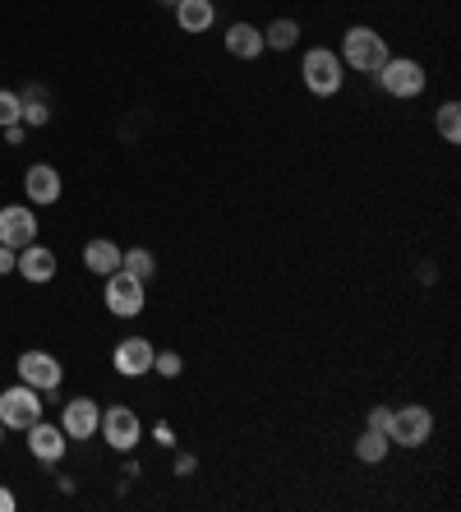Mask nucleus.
<instances>
[{
  "instance_id": "obj_1",
  "label": "nucleus",
  "mask_w": 461,
  "mask_h": 512,
  "mask_svg": "<svg viewBox=\"0 0 461 512\" xmlns=\"http://www.w3.org/2000/svg\"><path fill=\"white\" fill-rule=\"evenodd\" d=\"M342 65L346 70H355V74H379L383 70V60L392 56L388 51V37L379 33V28H369V24H355V28H346V37H342Z\"/></svg>"
},
{
  "instance_id": "obj_2",
  "label": "nucleus",
  "mask_w": 461,
  "mask_h": 512,
  "mask_svg": "<svg viewBox=\"0 0 461 512\" xmlns=\"http://www.w3.org/2000/svg\"><path fill=\"white\" fill-rule=\"evenodd\" d=\"M300 79H305V88L314 97H337L346 84V65L337 51L328 47H309L305 56H300Z\"/></svg>"
},
{
  "instance_id": "obj_3",
  "label": "nucleus",
  "mask_w": 461,
  "mask_h": 512,
  "mask_svg": "<svg viewBox=\"0 0 461 512\" xmlns=\"http://www.w3.org/2000/svg\"><path fill=\"white\" fill-rule=\"evenodd\" d=\"M374 79H379V88L388 97H397V102L420 97V93H425V84H429L425 65H420V60H411V56H388V60H383V70L374 74Z\"/></svg>"
},
{
  "instance_id": "obj_4",
  "label": "nucleus",
  "mask_w": 461,
  "mask_h": 512,
  "mask_svg": "<svg viewBox=\"0 0 461 512\" xmlns=\"http://www.w3.org/2000/svg\"><path fill=\"white\" fill-rule=\"evenodd\" d=\"M429 434H434V411L429 406H420V402L392 406V416H388L392 448H420V443H429Z\"/></svg>"
},
{
  "instance_id": "obj_5",
  "label": "nucleus",
  "mask_w": 461,
  "mask_h": 512,
  "mask_svg": "<svg viewBox=\"0 0 461 512\" xmlns=\"http://www.w3.org/2000/svg\"><path fill=\"white\" fill-rule=\"evenodd\" d=\"M143 286L134 273H125V268H116V273L107 277V291H102V300H107V310L116 314V319H139L143 305H148V296H143Z\"/></svg>"
},
{
  "instance_id": "obj_6",
  "label": "nucleus",
  "mask_w": 461,
  "mask_h": 512,
  "mask_svg": "<svg viewBox=\"0 0 461 512\" xmlns=\"http://www.w3.org/2000/svg\"><path fill=\"white\" fill-rule=\"evenodd\" d=\"M97 429H102V439H107L116 453H134V448L143 443V420H139L134 406H107Z\"/></svg>"
},
{
  "instance_id": "obj_7",
  "label": "nucleus",
  "mask_w": 461,
  "mask_h": 512,
  "mask_svg": "<svg viewBox=\"0 0 461 512\" xmlns=\"http://www.w3.org/2000/svg\"><path fill=\"white\" fill-rule=\"evenodd\" d=\"M0 420H5V429L37 425V420H42V393H37V388H28V383L5 388V393H0Z\"/></svg>"
},
{
  "instance_id": "obj_8",
  "label": "nucleus",
  "mask_w": 461,
  "mask_h": 512,
  "mask_svg": "<svg viewBox=\"0 0 461 512\" xmlns=\"http://www.w3.org/2000/svg\"><path fill=\"white\" fill-rule=\"evenodd\" d=\"M14 370H19V383H28L37 393H51V388H60V379H65V370H60V360L51 356V351H24Z\"/></svg>"
},
{
  "instance_id": "obj_9",
  "label": "nucleus",
  "mask_w": 461,
  "mask_h": 512,
  "mask_svg": "<svg viewBox=\"0 0 461 512\" xmlns=\"http://www.w3.org/2000/svg\"><path fill=\"white\" fill-rule=\"evenodd\" d=\"M153 356H157V346L148 342V337H125V342H116V351H111V365H116V374H125V379H143V374H153Z\"/></svg>"
},
{
  "instance_id": "obj_10",
  "label": "nucleus",
  "mask_w": 461,
  "mask_h": 512,
  "mask_svg": "<svg viewBox=\"0 0 461 512\" xmlns=\"http://www.w3.org/2000/svg\"><path fill=\"white\" fill-rule=\"evenodd\" d=\"M37 240V217L28 203H5L0 208V245H10V250H24Z\"/></svg>"
},
{
  "instance_id": "obj_11",
  "label": "nucleus",
  "mask_w": 461,
  "mask_h": 512,
  "mask_svg": "<svg viewBox=\"0 0 461 512\" xmlns=\"http://www.w3.org/2000/svg\"><path fill=\"white\" fill-rule=\"evenodd\" d=\"M97 425H102V406H97L93 397H74V402H65V411H60V429H65V439H74V443L93 439Z\"/></svg>"
},
{
  "instance_id": "obj_12",
  "label": "nucleus",
  "mask_w": 461,
  "mask_h": 512,
  "mask_svg": "<svg viewBox=\"0 0 461 512\" xmlns=\"http://www.w3.org/2000/svg\"><path fill=\"white\" fill-rule=\"evenodd\" d=\"M60 190H65V185H60V171L51 167V162H33V167L24 171L28 203H42V208H47V203H60Z\"/></svg>"
},
{
  "instance_id": "obj_13",
  "label": "nucleus",
  "mask_w": 461,
  "mask_h": 512,
  "mask_svg": "<svg viewBox=\"0 0 461 512\" xmlns=\"http://www.w3.org/2000/svg\"><path fill=\"white\" fill-rule=\"evenodd\" d=\"M24 434H28V453H33L37 462L56 466L60 457H65V429H60V425H47V420H37V425H28Z\"/></svg>"
},
{
  "instance_id": "obj_14",
  "label": "nucleus",
  "mask_w": 461,
  "mask_h": 512,
  "mask_svg": "<svg viewBox=\"0 0 461 512\" xmlns=\"http://www.w3.org/2000/svg\"><path fill=\"white\" fill-rule=\"evenodd\" d=\"M14 273L24 277V282H33V286H42V282H51L56 277V254L47 250V245H24L19 250V263H14Z\"/></svg>"
},
{
  "instance_id": "obj_15",
  "label": "nucleus",
  "mask_w": 461,
  "mask_h": 512,
  "mask_svg": "<svg viewBox=\"0 0 461 512\" xmlns=\"http://www.w3.org/2000/svg\"><path fill=\"white\" fill-rule=\"evenodd\" d=\"M171 10H176L180 33H190V37L213 33V24H217V5H213V0H176Z\"/></svg>"
},
{
  "instance_id": "obj_16",
  "label": "nucleus",
  "mask_w": 461,
  "mask_h": 512,
  "mask_svg": "<svg viewBox=\"0 0 461 512\" xmlns=\"http://www.w3.org/2000/svg\"><path fill=\"white\" fill-rule=\"evenodd\" d=\"M120 259H125V250H120L116 240H107V236H97V240L83 245V268L97 273V277H111L120 268Z\"/></svg>"
},
{
  "instance_id": "obj_17",
  "label": "nucleus",
  "mask_w": 461,
  "mask_h": 512,
  "mask_svg": "<svg viewBox=\"0 0 461 512\" xmlns=\"http://www.w3.org/2000/svg\"><path fill=\"white\" fill-rule=\"evenodd\" d=\"M226 51L236 60H259L263 51V28H254V24H231L226 28Z\"/></svg>"
},
{
  "instance_id": "obj_18",
  "label": "nucleus",
  "mask_w": 461,
  "mask_h": 512,
  "mask_svg": "<svg viewBox=\"0 0 461 512\" xmlns=\"http://www.w3.org/2000/svg\"><path fill=\"white\" fill-rule=\"evenodd\" d=\"M388 453H392V443H388V434H383V429H360V434H355V457H360V462L365 466H379V462H388Z\"/></svg>"
},
{
  "instance_id": "obj_19",
  "label": "nucleus",
  "mask_w": 461,
  "mask_h": 512,
  "mask_svg": "<svg viewBox=\"0 0 461 512\" xmlns=\"http://www.w3.org/2000/svg\"><path fill=\"white\" fill-rule=\"evenodd\" d=\"M300 42V24L296 19H272L268 28H263V47L268 51H291Z\"/></svg>"
},
{
  "instance_id": "obj_20",
  "label": "nucleus",
  "mask_w": 461,
  "mask_h": 512,
  "mask_svg": "<svg viewBox=\"0 0 461 512\" xmlns=\"http://www.w3.org/2000/svg\"><path fill=\"white\" fill-rule=\"evenodd\" d=\"M24 97V116H19V125H47L51 120V107H47V97H42V88H28V93H19Z\"/></svg>"
},
{
  "instance_id": "obj_21",
  "label": "nucleus",
  "mask_w": 461,
  "mask_h": 512,
  "mask_svg": "<svg viewBox=\"0 0 461 512\" xmlns=\"http://www.w3.org/2000/svg\"><path fill=\"white\" fill-rule=\"evenodd\" d=\"M120 268H125V273H134L139 282H148V277L157 273V259H153V250H143V245H134V250H125Z\"/></svg>"
},
{
  "instance_id": "obj_22",
  "label": "nucleus",
  "mask_w": 461,
  "mask_h": 512,
  "mask_svg": "<svg viewBox=\"0 0 461 512\" xmlns=\"http://www.w3.org/2000/svg\"><path fill=\"white\" fill-rule=\"evenodd\" d=\"M438 134L448 143H461V107L457 102H443V107H438Z\"/></svg>"
},
{
  "instance_id": "obj_23",
  "label": "nucleus",
  "mask_w": 461,
  "mask_h": 512,
  "mask_svg": "<svg viewBox=\"0 0 461 512\" xmlns=\"http://www.w3.org/2000/svg\"><path fill=\"white\" fill-rule=\"evenodd\" d=\"M19 116H24V97L10 93V88H0V130H5V125H19Z\"/></svg>"
},
{
  "instance_id": "obj_24",
  "label": "nucleus",
  "mask_w": 461,
  "mask_h": 512,
  "mask_svg": "<svg viewBox=\"0 0 461 512\" xmlns=\"http://www.w3.org/2000/svg\"><path fill=\"white\" fill-rule=\"evenodd\" d=\"M180 370H185V360L176 351H157L153 356V374H162V379H180Z\"/></svg>"
},
{
  "instance_id": "obj_25",
  "label": "nucleus",
  "mask_w": 461,
  "mask_h": 512,
  "mask_svg": "<svg viewBox=\"0 0 461 512\" xmlns=\"http://www.w3.org/2000/svg\"><path fill=\"white\" fill-rule=\"evenodd\" d=\"M388 416H392V406H374L365 425H369V429H383V434H388Z\"/></svg>"
},
{
  "instance_id": "obj_26",
  "label": "nucleus",
  "mask_w": 461,
  "mask_h": 512,
  "mask_svg": "<svg viewBox=\"0 0 461 512\" xmlns=\"http://www.w3.org/2000/svg\"><path fill=\"white\" fill-rule=\"evenodd\" d=\"M14 263H19V250H10V245H0V273H14Z\"/></svg>"
},
{
  "instance_id": "obj_27",
  "label": "nucleus",
  "mask_w": 461,
  "mask_h": 512,
  "mask_svg": "<svg viewBox=\"0 0 461 512\" xmlns=\"http://www.w3.org/2000/svg\"><path fill=\"white\" fill-rule=\"evenodd\" d=\"M171 466H176V476H190V471H194V457L190 453H176V462H171Z\"/></svg>"
},
{
  "instance_id": "obj_28",
  "label": "nucleus",
  "mask_w": 461,
  "mask_h": 512,
  "mask_svg": "<svg viewBox=\"0 0 461 512\" xmlns=\"http://www.w3.org/2000/svg\"><path fill=\"white\" fill-rule=\"evenodd\" d=\"M14 508H19V499H14V494H10V489H5V485H0V512H14Z\"/></svg>"
},
{
  "instance_id": "obj_29",
  "label": "nucleus",
  "mask_w": 461,
  "mask_h": 512,
  "mask_svg": "<svg viewBox=\"0 0 461 512\" xmlns=\"http://www.w3.org/2000/svg\"><path fill=\"white\" fill-rule=\"evenodd\" d=\"M5 139H10V143H24V125H5Z\"/></svg>"
},
{
  "instance_id": "obj_30",
  "label": "nucleus",
  "mask_w": 461,
  "mask_h": 512,
  "mask_svg": "<svg viewBox=\"0 0 461 512\" xmlns=\"http://www.w3.org/2000/svg\"><path fill=\"white\" fill-rule=\"evenodd\" d=\"M0 443H5V420H0Z\"/></svg>"
},
{
  "instance_id": "obj_31",
  "label": "nucleus",
  "mask_w": 461,
  "mask_h": 512,
  "mask_svg": "<svg viewBox=\"0 0 461 512\" xmlns=\"http://www.w3.org/2000/svg\"><path fill=\"white\" fill-rule=\"evenodd\" d=\"M157 5H176V0H157Z\"/></svg>"
}]
</instances>
